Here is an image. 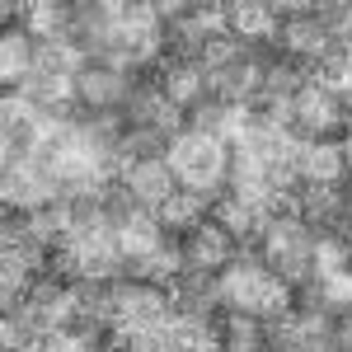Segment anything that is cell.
Masks as SVG:
<instances>
[{"label": "cell", "mask_w": 352, "mask_h": 352, "mask_svg": "<svg viewBox=\"0 0 352 352\" xmlns=\"http://www.w3.org/2000/svg\"><path fill=\"white\" fill-rule=\"evenodd\" d=\"M217 296L221 305L230 310H244V315H292V287L277 277L272 268L244 258V263H230L226 277H217Z\"/></svg>", "instance_id": "1"}, {"label": "cell", "mask_w": 352, "mask_h": 352, "mask_svg": "<svg viewBox=\"0 0 352 352\" xmlns=\"http://www.w3.org/2000/svg\"><path fill=\"white\" fill-rule=\"evenodd\" d=\"M164 164L174 169V179L188 192H217L221 179L230 174V155H226V141L207 132H179L174 146L164 151Z\"/></svg>", "instance_id": "2"}, {"label": "cell", "mask_w": 352, "mask_h": 352, "mask_svg": "<svg viewBox=\"0 0 352 352\" xmlns=\"http://www.w3.org/2000/svg\"><path fill=\"white\" fill-rule=\"evenodd\" d=\"M113 310H118V333H141V329H164L174 320L169 296L151 282H132V287H113Z\"/></svg>", "instance_id": "3"}, {"label": "cell", "mask_w": 352, "mask_h": 352, "mask_svg": "<svg viewBox=\"0 0 352 352\" xmlns=\"http://www.w3.org/2000/svg\"><path fill=\"white\" fill-rule=\"evenodd\" d=\"M61 188L52 174H47V164L43 160H14L5 164V184H0V192H5V202L14 207V212H43V207H52V192Z\"/></svg>", "instance_id": "4"}, {"label": "cell", "mask_w": 352, "mask_h": 352, "mask_svg": "<svg viewBox=\"0 0 352 352\" xmlns=\"http://www.w3.org/2000/svg\"><path fill=\"white\" fill-rule=\"evenodd\" d=\"M122 184H127V192H132L141 207H151V212L179 192L174 188L179 179H174V169L164 164V155H141V160H132L122 169Z\"/></svg>", "instance_id": "5"}, {"label": "cell", "mask_w": 352, "mask_h": 352, "mask_svg": "<svg viewBox=\"0 0 352 352\" xmlns=\"http://www.w3.org/2000/svg\"><path fill=\"white\" fill-rule=\"evenodd\" d=\"M348 169V155L343 146L333 141H300V155H296V174L300 184H315V188H333Z\"/></svg>", "instance_id": "6"}, {"label": "cell", "mask_w": 352, "mask_h": 352, "mask_svg": "<svg viewBox=\"0 0 352 352\" xmlns=\"http://www.w3.org/2000/svg\"><path fill=\"white\" fill-rule=\"evenodd\" d=\"M184 258H188L192 272H217L230 258V230L221 221H197L184 240Z\"/></svg>", "instance_id": "7"}, {"label": "cell", "mask_w": 352, "mask_h": 352, "mask_svg": "<svg viewBox=\"0 0 352 352\" xmlns=\"http://www.w3.org/2000/svg\"><path fill=\"white\" fill-rule=\"evenodd\" d=\"M76 94H80V104H89V109H118V104L132 99L122 71H113V66H85L80 76H76Z\"/></svg>", "instance_id": "8"}, {"label": "cell", "mask_w": 352, "mask_h": 352, "mask_svg": "<svg viewBox=\"0 0 352 352\" xmlns=\"http://www.w3.org/2000/svg\"><path fill=\"white\" fill-rule=\"evenodd\" d=\"M118 244H122V258L127 263H141V258H151L155 249L164 244L160 235V217L151 212V207H136L132 217L118 226Z\"/></svg>", "instance_id": "9"}, {"label": "cell", "mask_w": 352, "mask_h": 352, "mask_svg": "<svg viewBox=\"0 0 352 352\" xmlns=\"http://www.w3.org/2000/svg\"><path fill=\"white\" fill-rule=\"evenodd\" d=\"M226 28H235L240 38H272L277 33V5H258V0L226 5Z\"/></svg>", "instance_id": "10"}, {"label": "cell", "mask_w": 352, "mask_h": 352, "mask_svg": "<svg viewBox=\"0 0 352 352\" xmlns=\"http://www.w3.org/2000/svg\"><path fill=\"white\" fill-rule=\"evenodd\" d=\"M338 122V104L320 80H310L305 89L296 94V127H310V132H324Z\"/></svg>", "instance_id": "11"}, {"label": "cell", "mask_w": 352, "mask_h": 352, "mask_svg": "<svg viewBox=\"0 0 352 352\" xmlns=\"http://www.w3.org/2000/svg\"><path fill=\"white\" fill-rule=\"evenodd\" d=\"M38 66V47L28 43L24 33H5L0 38V80L5 85H24Z\"/></svg>", "instance_id": "12"}, {"label": "cell", "mask_w": 352, "mask_h": 352, "mask_svg": "<svg viewBox=\"0 0 352 352\" xmlns=\"http://www.w3.org/2000/svg\"><path fill=\"white\" fill-rule=\"evenodd\" d=\"M202 89H207V71L202 66H169L164 71V99H174L179 109L197 104Z\"/></svg>", "instance_id": "13"}, {"label": "cell", "mask_w": 352, "mask_h": 352, "mask_svg": "<svg viewBox=\"0 0 352 352\" xmlns=\"http://www.w3.org/2000/svg\"><path fill=\"white\" fill-rule=\"evenodd\" d=\"M287 52H300V56H320L329 52V33L320 19H292L287 24Z\"/></svg>", "instance_id": "14"}, {"label": "cell", "mask_w": 352, "mask_h": 352, "mask_svg": "<svg viewBox=\"0 0 352 352\" xmlns=\"http://www.w3.org/2000/svg\"><path fill=\"white\" fill-rule=\"evenodd\" d=\"M155 217H160V226H184V230H192V226L202 221V197L188 192V188H179L169 202L155 207Z\"/></svg>", "instance_id": "15"}, {"label": "cell", "mask_w": 352, "mask_h": 352, "mask_svg": "<svg viewBox=\"0 0 352 352\" xmlns=\"http://www.w3.org/2000/svg\"><path fill=\"white\" fill-rule=\"evenodd\" d=\"M66 24H71V14H66L61 5H52V0L28 5V28H33V33H43V38H61Z\"/></svg>", "instance_id": "16"}, {"label": "cell", "mask_w": 352, "mask_h": 352, "mask_svg": "<svg viewBox=\"0 0 352 352\" xmlns=\"http://www.w3.org/2000/svg\"><path fill=\"white\" fill-rule=\"evenodd\" d=\"M348 258H352V249L343 240H315V277L320 282L333 277V272H348Z\"/></svg>", "instance_id": "17"}, {"label": "cell", "mask_w": 352, "mask_h": 352, "mask_svg": "<svg viewBox=\"0 0 352 352\" xmlns=\"http://www.w3.org/2000/svg\"><path fill=\"white\" fill-rule=\"evenodd\" d=\"M320 296H324L329 305H352V268L324 277V282H320Z\"/></svg>", "instance_id": "18"}, {"label": "cell", "mask_w": 352, "mask_h": 352, "mask_svg": "<svg viewBox=\"0 0 352 352\" xmlns=\"http://www.w3.org/2000/svg\"><path fill=\"white\" fill-rule=\"evenodd\" d=\"M47 338H52V352H94L89 348V333H66L61 329V333H47Z\"/></svg>", "instance_id": "19"}, {"label": "cell", "mask_w": 352, "mask_h": 352, "mask_svg": "<svg viewBox=\"0 0 352 352\" xmlns=\"http://www.w3.org/2000/svg\"><path fill=\"white\" fill-rule=\"evenodd\" d=\"M343 61H348V80H343V89H352V43L343 47Z\"/></svg>", "instance_id": "20"}, {"label": "cell", "mask_w": 352, "mask_h": 352, "mask_svg": "<svg viewBox=\"0 0 352 352\" xmlns=\"http://www.w3.org/2000/svg\"><path fill=\"white\" fill-rule=\"evenodd\" d=\"M343 155H348V164H352V136H348V141H343Z\"/></svg>", "instance_id": "21"}]
</instances>
